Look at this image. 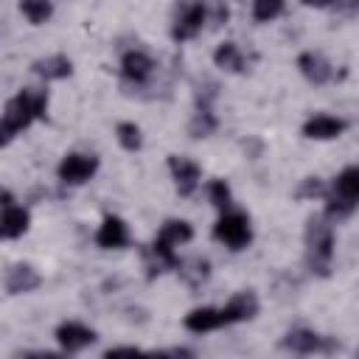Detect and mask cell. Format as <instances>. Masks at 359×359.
Returning a JSON list of instances; mask_svg holds the SVG:
<instances>
[{
    "label": "cell",
    "instance_id": "obj_14",
    "mask_svg": "<svg viewBox=\"0 0 359 359\" xmlns=\"http://www.w3.org/2000/svg\"><path fill=\"white\" fill-rule=\"evenodd\" d=\"M345 126L348 123L342 118L328 115V112H320V115H311L303 123V137H309V140H337L345 132Z\"/></svg>",
    "mask_w": 359,
    "mask_h": 359
},
{
    "label": "cell",
    "instance_id": "obj_28",
    "mask_svg": "<svg viewBox=\"0 0 359 359\" xmlns=\"http://www.w3.org/2000/svg\"><path fill=\"white\" fill-rule=\"evenodd\" d=\"M294 196L297 199H325L328 196V188H325V182L320 177H306L294 188Z\"/></svg>",
    "mask_w": 359,
    "mask_h": 359
},
{
    "label": "cell",
    "instance_id": "obj_7",
    "mask_svg": "<svg viewBox=\"0 0 359 359\" xmlns=\"http://www.w3.org/2000/svg\"><path fill=\"white\" fill-rule=\"evenodd\" d=\"M168 171H171V180H174V188L180 196H191L202 182V168L191 157L168 154Z\"/></svg>",
    "mask_w": 359,
    "mask_h": 359
},
{
    "label": "cell",
    "instance_id": "obj_32",
    "mask_svg": "<svg viewBox=\"0 0 359 359\" xmlns=\"http://www.w3.org/2000/svg\"><path fill=\"white\" fill-rule=\"evenodd\" d=\"M140 348H135V345H115V348H109L104 356H115V353H137Z\"/></svg>",
    "mask_w": 359,
    "mask_h": 359
},
{
    "label": "cell",
    "instance_id": "obj_27",
    "mask_svg": "<svg viewBox=\"0 0 359 359\" xmlns=\"http://www.w3.org/2000/svg\"><path fill=\"white\" fill-rule=\"evenodd\" d=\"M286 11V0H252V20L272 22Z\"/></svg>",
    "mask_w": 359,
    "mask_h": 359
},
{
    "label": "cell",
    "instance_id": "obj_10",
    "mask_svg": "<svg viewBox=\"0 0 359 359\" xmlns=\"http://www.w3.org/2000/svg\"><path fill=\"white\" fill-rule=\"evenodd\" d=\"M258 311H261V300H258V294H255L252 289H241V292H236V294L224 303V309H222V314H224V323H227V325L255 320V317H258Z\"/></svg>",
    "mask_w": 359,
    "mask_h": 359
},
{
    "label": "cell",
    "instance_id": "obj_31",
    "mask_svg": "<svg viewBox=\"0 0 359 359\" xmlns=\"http://www.w3.org/2000/svg\"><path fill=\"white\" fill-rule=\"evenodd\" d=\"M244 154H247L250 160H255V157L261 154V140H244Z\"/></svg>",
    "mask_w": 359,
    "mask_h": 359
},
{
    "label": "cell",
    "instance_id": "obj_8",
    "mask_svg": "<svg viewBox=\"0 0 359 359\" xmlns=\"http://www.w3.org/2000/svg\"><path fill=\"white\" fill-rule=\"evenodd\" d=\"M129 241H132L129 224H126L121 216L107 213V216L101 219L98 230H95V244H98L101 250H123V247H129Z\"/></svg>",
    "mask_w": 359,
    "mask_h": 359
},
{
    "label": "cell",
    "instance_id": "obj_26",
    "mask_svg": "<svg viewBox=\"0 0 359 359\" xmlns=\"http://www.w3.org/2000/svg\"><path fill=\"white\" fill-rule=\"evenodd\" d=\"M115 137H118L121 149H126V151H137L143 146V132L135 121H121L115 126Z\"/></svg>",
    "mask_w": 359,
    "mask_h": 359
},
{
    "label": "cell",
    "instance_id": "obj_22",
    "mask_svg": "<svg viewBox=\"0 0 359 359\" xmlns=\"http://www.w3.org/2000/svg\"><path fill=\"white\" fill-rule=\"evenodd\" d=\"M17 6L31 25H45L53 17V0H20Z\"/></svg>",
    "mask_w": 359,
    "mask_h": 359
},
{
    "label": "cell",
    "instance_id": "obj_12",
    "mask_svg": "<svg viewBox=\"0 0 359 359\" xmlns=\"http://www.w3.org/2000/svg\"><path fill=\"white\" fill-rule=\"evenodd\" d=\"M280 345L286 351H292V353H317V351H331L334 348V342L328 337H320L311 328H292V331H286Z\"/></svg>",
    "mask_w": 359,
    "mask_h": 359
},
{
    "label": "cell",
    "instance_id": "obj_2",
    "mask_svg": "<svg viewBox=\"0 0 359 359\" xmlns=\"http://www.w3.org/2000/svg\"><path fill=\"white\" fill-rule=\"evenodd\" d=\"M303 241H306V266L314 275L325 278L331 269V261H334V247H337V233H334L331 219L328 216H311L306 222Z\"/></svg>",
    "mask_w": 359,
    "mask_h": 359
},
{
    "label": "cell",
    "instance_id": "obj_23",
    "mask_svg": "<svg viewBox=\"0 0 359 359\" xmlns=\"http://www.w3.org/2000/svg\"><path fill=\"white\" fill-rule=\"evenodd\" d=\"M205 194H208V202H210L216 210H230V205H233V191H230L227 180H222V177L210 180V182L205 185Z\"/></svg>",
    "mask_w": 359,
    "mask_h": 359
},
{
    "label": "cell",
    "instance_id": "obj_34",
    "mask_svg": "<svg viewBox=\"0 0 359 359\" xmlns=\"http://www.w3.org/2000/svg\"><path fill=\"white\" fill-rule=\"evenodd\" d=\"M3 208H8V205H14V196H11V191L8 188H3V202H0Z\"/></svg>",
    "mask_w": 359,
    "mask_h": 359
},
{
    "label": "cell",
    "instance_id": "obj_9",
    "mask_svg": "<svg viewBox=\"0 0 359 359\" xmlns=\"http://www.w3.org/2000/svg\"><path fill=\"white\" fill-rule=\"evenodd\" d=\"M3 286H6V294H31L42 286V275L36 272V266L31 264H11L6 269V278H3Z\"/></svg>",
    "mask_w": 359,
    "mask_h": 359
},
{
    "label": "cell",
    "instance_id": "obj_5",
    "mask_svg": "<svg viewBox=\"0 0 359 359\" xmlns=\"http://www.w3.org/2000/svg\"><path fill=\"white\" fill-rule=\"evenodd\" d=\"M208 22V8H205V0H194V3H185L174 20H171V39L174 42H188L194 36L202 34Z\"/></svg>",
    "mask_w": 359,
    "mask_h": 359
},
{
    "label": "cell",
    "instance_id": "obj_33",
    "mask_svg": "<svg viewBox=\"0 0 359 359\" xmlns=\"http://www.w3.org/2000/svg\"><path fill=\"white\" fill-rule=\"evenodd\" d=\"M303 6H309V8H328V6H334V0H303Z\"/></svg>",
    "mask_w": 359,
    "mask_h": 359
},
{
    "label": "cell",
    "instance_id": "obj_25",
    "mask_svg": "<svg viewBox=\"0 0 359 359\" xmlns=\"http://www.w3.org/2000/svg\"><path fill=\"white\" fill-rule=\"evenodd\" d=\"M334 191L348 196V199H353V202H359V165L342 168L337 174V180H334Z\"/></svg>",
    "mask_w": 359,
    "mask_h": 359
},
{
    "label": "cell",
    "instance_id": "obj_1",
    "mask_svg": "<svg viewBox=\"0 0 359 359\" xmlns=\"http://www.w3.org/2000/svg\"><path fill=\"white\" fill-rule=\"evenodd\" d=\"M45 112H48V93L42 87H22L3 107V115H0V143L8 146L36 118H45Z\"/></svg>",
    "mask_w": 359,
    "mask_h": 359
},
{
    "label": "cell",
    "instance_id": "obj_18",
    "mask_svg": "<svg viewBox=\"0 0 359 359\" xmlns=\"http://www.w3.org/2000/svg\"><path fill=\"white\" fill-rule=\"evenodd\" d=\"M213 65H216L219 70H224V73H244V70H247V59H244V53H241V48H238L236 42H222V45H216V50H213Z\"/></svg>",
    "mask_w": 359,
    "mask_h": 359
},
{
    "label": "cell",
    "instance_id": "obj_17",
    "mask_svg": "<svg viewBox=\"0 0 359 359\" xmlns=\"http://www.w3.org/2000/svg\"><path fill=\"white\" fill-rule=\"evenodd\" d=\"M31 227V213L28 208L22 205H8L3 208V216H0V236L6 241H14V238H22Z\"/></svg>",
    "mask_w": 359,
    "mask_h": 359
},
{
    "label": "cell",
    "instance_id": "obj_13",
    "mask_svg": "<svg viewBox=\"0 0 359 359\" xmlns=\"http://www.w3.org/2000/svg\"><path fill=\"white\" fill-rule=\"evenodd\" d=\"M297 70L303 73V79L306 81H311V84H328L331 81V76H334V65L323 56V53H317V50H303L300 56H297Z\"/></svg>",
    "mask_w": 359,
    "mask_h": 359
},
{
    "label": "cell",
    "instance_id": "obj_3",
    "mask_svg": "<svg viewBox=\"0 0 359 359\" xmlns=\"http://www.w3.org/2000/svg\"><path fill=\"white\" fill-rule=\"evenodd\" d=\"M213 238H216L219 244H224L227 250H233V252L247 250L250 241H252L250 216L241 213V210H222V216H219L216 224H213Z\"/></svg>",
    "mask_w": 359,
    "mask_h": 359
},
{
    "label": "cell",
    "instance_id": "obj_16",
    "mask_svg": "<svg viewBox=\"0 0 359 359\" xmlns=\"http://www.w3.org/2000/svg\"><path fill=\"white\" fill-rule=\"evenodd\" d=\"M31 70H34V76H39L42 81H62V79H67V76L73 73V62H70V56H65V53H50V56L34 59Z\"/></svg>",
    "mask_w": 359,
    "mask_h": 359
},
{
    "label": "cell",
    "instance_id": "obj_21",
    "mask_svg": "<svg viewBox=\"0 0 359 359\" xmlns=\"http://www.w3.org/2000/svg\"><path fill=\"white\" fill-rule=\"evenodd\" d=\"M216 129H219V118L213 115V109L210 107H196L194 118L188 121V135L202 140V137H210Z\"/></svg>",
    "mask_w": 359,
    "mask_h": 359
},
{
    "label": "cell",
    "instance_id": "obj_20",
    "mask_svg": "<svg viewBox=\"0 0 359 359\" xmlns=\"http://www.w3.org/2000/svg\"><path fill=\"white\" fill-rule=\"evenodd\" d=\"M177 272L182 275V280L188 283V286H202L208 278H210V261L208 258H202V255H194V258H188V261H182L180 258V266H177Z\"/></svg>",
    "mask_w": 359,
    "mask_h": 359
},
{
    "label": "cell",
    "instance_id": "obj_6",
    "mask_svg": "<svg viewBox=\"0 0 359 359\" xmlns=\"http://www.w3.org/2000/svg\"><path fill=\"white\" fill-rule=\"evenodd\" d=\"M53 337H56V342H59V348H62L65 353H79V351L95 345V339H98V334H95L90 325L79 323V320H65V323H59L56 331H53Z\"/></svg>",
    "mask_w": 359,
    "mask_h": 359
},
{
    "label": "cell",
    "instance_id": "obj_15",
    "mask_svg": "<svg viewBox=\"0 0 359 359\" xmlns=\"http://www.w3.org/2000/svg\"><path fill=\"white\" fill-rule=\"evenodd\" d=\"M182 325H185L191 334H208V331H216V328H222V325H227V323H224L222 309L196 306V309H191V311L182 317Z\"/></svg>",
    "mask_w": 359,
    "mask_h": 359
},
{
    "label": "cell",
    "instance_id": "obj_4",
    "mask_svg": "<svg viewBox=\"0 0 359 359\" xmlns=\"http://www.w3.org/2000/svg\"><path fill=\"white\" fill-rule=\"evenodd\" d=\"M95 171H98V157L87 151H70L56 165V177L62 185H84L95 177Z\"/></svg>",
    "mask_w": 359,
    "mask_h": 359
},
{
    "label": "cell",
    "instance_id": "obj_24",
    "mask_svg": "<svg viewBox=\"0 0 359 359\" xmlns=\"http://www.w3.org/2000/svg\"><path fill=\"white\" fill-rule=\"evenodd\" d=\"M356 208H359V202H353V199H348V196H342V194H337V191H331V194L325 196V216H328L331 222L348 219Z\"/></svg>",
    "mask_w": 359,
    "mask_h": 359
},
{
    "label": "cell",
    "instance_id": "obj_29",
    "mask_svg": "<svg viewBox=\"0 0 359 359\" xmlns=\"http://www.w3.org/2000/svg\"><path fill=\"white\" fill-rule=\"evenodd\" d=\"M205 8H208V22L210 25L227 22V6H224V0H205Z\"/></svg>",
    "mask_w": 359,
    "mask_h": 359
},
{
    "label": "cell",
    "instance_id": "obj_30",
    "mask_svg": "<svg viewBox=\"0 0 359 359\" xmlns=\"http://www.w3.org/2000/svg\"><path fill=\"white\" fill-rule=\"evenodd\" d=\"M334 8L342 14H353V11H359V0H334Z\"/></svg>",
    "mask_w": 359,
    "mask_h": 359
},
{
    "label": "cell",
    "instance_id": "obj_19",
    "mask_svg": "<svg viewBox=\"0 0 359 359\" xmlns=\"http://www.w3.org/2000/svg\"><path fill=\"white\" fill-rule=\"evenodd\" d=\"M154 238L165 241L168 247H182V244L194 241V227H191V222H185V219H165V222L160 224V230H157Z\"/></svg>",
    "mask_w": 359,
    "mask_h": 359
},
{
    "label": "cell",
    "instance_id": "obj_11",
    "mask_svg": "<svg viewBox=\"0 0 359 359\" xmlns=\"http://www.w3.org/2000/svg\"><path fill=\"white\" fill-rule=\"evenodd\" d=\"M157 70V62L146 53V50H126L121 56V76L132 84H146Z\"/></svg>",
    "mask_w": 359,
    "mask_h": 359
}]
</instances>
